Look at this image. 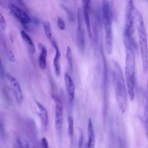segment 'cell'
<instances>
[{"label":"cell","instance_id":"cell-24","mask_svg":"<svg viewBox=\"0 0 148 148\" xmlns=\"http://www.w3.org/2000/svg\"><path fill=\"white\" fill-rule=\"evenodd\" d=\"M0 25L1 29L2 31H5L6 28V23L5 21V19L2 13L0 14Z\"/></svg>","mask_w":148,"mask_h":148},{"label":"cell","instance_id":"cell-14","mask_svg":"<svg viewBox=\"0 0 148 148\" xmlns=\"http://www.w3.org/2000/svg\"><path fill=\"white\" fill-rule=\"evenodd\" d=\"M36 105L39 109V115L42 121V125L45 130H46L49 123V115L47 110L45 106L38 101H36Z\"/></svg>","mask_w":148,"mask_h":148},{"label":"cell","instance_id":"cell-7","mask_svg":"<svg viewBox=\"0 0 148 148\" xmlns=\"http://www.w3.org/2000/svg\"><path fill=\"white\" fill-rule=\"evenodd\" d=\"M9 9L11 13L14 16L21 24L24 25H27L31 23L32 20L29 14L13 3H10L9 5Z\"/></svg>","mask_w":148,"mask_h":148},{"label":"cell","instance_id":"cell-5","mask_svg":"<svg viewBox=\"0 0 148 148\" xmlns=\"http://www.w3.org/2000/svg\"><path fill=\"white\" fill-rule=\"evenodd\" d=\"M5 78L9 85L16 102L18 105L21 104L23 101V95L20 83L14 76L8 72L6 73Z\"/></svg>","mask_w":148,"mask_h":148},{"label":"cell","instance_id":"cell-25","mask_svg":"<svg viewBox=\"0 0 148 148\" xmlns=\"http://www.w3.org/2000/svg\"><path fill=\"white\" fill-rule=\"evenodd\" d=\"M42 148H49L47 140L46 138H43L40 140Z\"/></svg>","mask_w":148,"mask_h":148},{"label":"cell","instance_id":"cell-4","mask_svg":"<svg viewBox=\"0 0 148 148\" xmlns=\"http://www.w3.org/2000/svg\"><path fill=\"white\" fill-rule=\"evenodd\" d=\"M126 16L124 29L125 36L130 39L135 31V12L136 9L135 7L134 0H126Z\"/></svg>","mask_w":148,"mask_h":148},{"label":"cell","instance_id":"cell-17","mask_svg":"<svg viewBox=\"0 0 148 148\" xmlns=\"http://www.w3.org/2000/svg\"><path fill=\"white\" fill-rule=\"evenodd\" d=\"M20 35H21V36L22 38V39H23V40L29 46V47L30 48V49L31 50L32 53H34L35 51V47L34 43L32 40L31 39V38H30V36L24 30H21L20 31Z\"/></svg>","mask_w":148,"mask_h":148},{"label":"cell","instance_id":"cell-28","mask_svg":"<svg viewBox=\"0 0 148 148\" xmlns=\"http://www.w3.org/2000/svg\"><path fill=\"white\" fill-rule=\"evenodd\" d=\"M34 148H36V147H34Z\"/></svg>","mask_w":148,"mask_h":148},{"label":"cell","instance_id":"cell-20","mask_svg":"<svg viewBox=\"0 0 148 148\" xmlns=\"http://www.w3.org/2000/svg\"><path fill=\"white\" fill-rule=\"evenodd\" d=\"M3 50L4 51V54L6 56V58L10 61H11L12 62H14L15 61V57H14V55L13 54L12 51L5 46H4Z\"/></svg>","mask_w":148,"mask_h":148},{"label":"cell","instance_id":"cell-15","mask_svg":"<svg viewBox=\"0 0 148 148\" xmlns=\"http://www.w3.org/2000/svg\"><path fill=\"white\" fill-rule=\"evenodd\" d=\"M88 142L87 148H95V136L94 130V126L91 119H88Z\"/></svg>","mask_w":148,"mask_h":148},{"label":"cell","instance_id":"cell-2","mask_svg":"<svg viewBox=\"0 0 148 148\" xmlns=\"http://www.w3.org/2000/svg\"><path fill=\"white\" fill-rule=\"evenodd\" d=\"M125 77L128 95L133 101L135 95V57L130 45H125Z\"/></svg>","mask_w":148,"mask_h":148},{"label":"cell","instance_id":"cell-11","mask_svg":"<svg viewBox=\"0 0 148 148\" xmlns=\"http://www.w3.org/2000/svg\"><path fill=\"white\" fill-rule=\"evenodd\" d=\"M50 42L51 43V45H53V46L54 47L55 50H56L55 56L53 58V66H54L55 74L57 76H59L61 74V64H60L61 54H60V51L58 46L56 44V41L54 40V39H51Z\"/></svg>","mask_w":148,"mask_h":148},{"label":"cell","instance_id":"cell-23","mask_svg":"<svg viewBox=\"0 0 148 148\" xmlns=\"http://www.w3.org/2000/svg\"><path fill=\"white\" fill-rule=\"evenodd\" d=\"M57 25H58V28L61 30L63 31V30H64L65 29V22H64V20L61 17H58V18H57Z\"/></svg>","mask_w":148,"mask_h":148},{"label":"cell","instance_id":"cell-3","mask_svg":"<svg viewBox=\"0 0 148 148\" xmlns=\"http://www.w3.org/2000/svg\"><path fill=\"white\" fill-rule=\"evenodd\" d=\"M135 25L138 31L140 51L143 70L145 73L148 69V46L146 29L141 14L137 10L135 12Z\"/></svg>","mask_w":148,"mask_h":148},{"label":"cell","instance_id":"cell-10","mask_svg":"<svg viewBox=\"0 0 148 148\" xmlns=\"http://www.w3.org/2000/svg\"><path fill=\"white\" fill-rule=\"evenodd\" d=\"M64 81L68 94V100L70 103H72L75 97V87L71 77L67 73H64Z\"/></svg>","mask_w":148,"mask_h":148},{"label":"cell","instance_id":"cell-18","mask_svg":"<svg viewBox=\"0 0 148 148\" xmlns=\"http://www.w3.org/2000/svg\"><path fill=\"white\" fill-rule=\"evenodd\" d=\"M66 57L68 63V66L71 72L73 71V56L71 47L68 46L66 50Z\"/></svg>","mask_w":148,"mask_h":148},{"label":"cell","instance_id":"cell-8","mask_svg":"<svg viewBox=\"0 0 148 148\" xmlns=\"http://www.w3.org/2000/svg\"><path fill=\"white\" fill-rule=\"evenodd\" d=\"M55 126L56 128L57 132L58 135H61L62 129V123H63V117H62V104L60 100L56 101V104L55 107Z\"/></svg>","mask_w":148,"mask_h":148},{"label":"cell","instance_id":"cell-21","mask_svg":"<svg viewBox=\"0 0 148 148\" xmlns=\"http://www.w3.org/2000/svg\"><path fill=\"white\" fill-rule=\"evenodd\" d=\"M17 145L18 148H29L27 141L22 137H18L17 139Z\"/></svg>","mask_w":148,"mask_h":148},{"label":"cell","instance_id":"cell-1","mask_svg":"<svg viewBox=\"0 0 148 148\" xmlns=\"http://www.w3.org/2000/svg\"><path fill=\"white\" fill-rule=\"evenodd\" d=\"M112 74L117 103L121 112L124 113L127 108L128 92L121 69L116 61H114L113 64Z\"/></svg>","mask_w":148,"mask_h":148},{"label":"cell","instance_id":"cell-22","mask_svg":"<svg viewBox=\"0 0 148 148\" xmlns=\"http://www.w3.org/2000/svg\"><path fill=\"white\" fill-rule=\"evenodd\" d=\"M68 133L71 137L73 134V119L71 116H68Z\"/></svg>","mask_w":148,"mask_h":148},{"label":"cell","instance_id":"cell-26","mask_svg":"<svg viewBox=\"0 0 148 148\" xmlns=\"http://www.w3.org/2000/svg\"><path fill=\"white\" fill-rule=\"evenodd\" d=\"M83 135L82 132H80V135L79 136V141H78V147L79 148H83Z\"/></svg>","mask_w":148,"mask_h":148},{"label":"cell","instance_id":"cell-9","mask_svg":"<svg viewBox=\"0 0 148 148\" xmlns=\"http://www.w3.org/2000/svg\"><path fill=\"white\" fill-rule=\"evenodd\" d=\"M112 24L104 25L105 28V46L106 51L110 54L113 50V32Z\"/></svg>","mask_w":148,"mask_h":148},{"label":"cell","instance_id":"cell-13","mask_svg":"<svg viewBox=\"0 0 148 148\" xmlns=\"http://www.w3.org/2000/svg\"><path fill=\"white\" fill-rule=\"evenodd\" d=\"M102 17L103 24L112 23V13L109 0H103L102 1Z\"/></svg>","mask_w":148,"mask_h":148},{"label":"cell","instance_id":"cell-6","mask_svg":"<svg viewBox=\"0 0 148 148\" xmlns=\"http://www.w3.org/2000/svg\"><path fill=\"white\" fill-rule=\"evenodd\" d=\"M84 18L83 10L78 8L77 12V39L79 47L80 50L84 48L85 45V35L83 25Z\"/></svg>","mask_w":148,"mask_h":148},{"label":"cell","instance_id":"cell-12","mask_svg":"<svg viewBox=\"0 0 148 148\" xmlns=\"http://www.w3.org/2000/svg\"><path fill=\"white\" fill-rule=\"evenodd\" d=\"M38 48L39 50V55L38 58L39 65L40 69L45 70L46 68L47 65V50L46 46L40 42L38 43Z\"/></svg>","mask_w":148,"mask_h":148},{"label":"cell","instance_id":"cell-27","mask_svg":"<svg viewBox=\"0 0 148 148\" xmlns=\"http://www.w3.org/2000/svg\"><path fill=\"white\" fill-rule=\"evenodd\" d=\"M82 6L83 8H90V0H82Z\"/></svg>","mask_w":148,"mask_h":148},{"label":"cell","instance_id":"cell-19","mask_svg":"<svg viewBox=\"0 0 148 148\" xmlns=\"http://www.w3.org/2000/svg\"><path fill=\"white\" fill-rule=\"evenodd\" d=\"M43 24V30L47 38V39L50 41L51 39H53V33H52V30H51V27L50 25V24L48 21H43L42 23Z\"/></svg>","mask_w":148,"mask_h":148},{"label":"cell","instance_id":"cell-16","mask_svg":"<svg viewBox=\"0 0 148 148\" xmlns=\"http://www.w3.org/2000/svg\"><path fill=\"white\" fill-rule=\"evenodd\" d=\"M83 18L84 21V24L88 32V36L90 38L91 37V23H90V8H83Z\"/></svg>","mask_w":148,"mask_h":148}]
</instances>
